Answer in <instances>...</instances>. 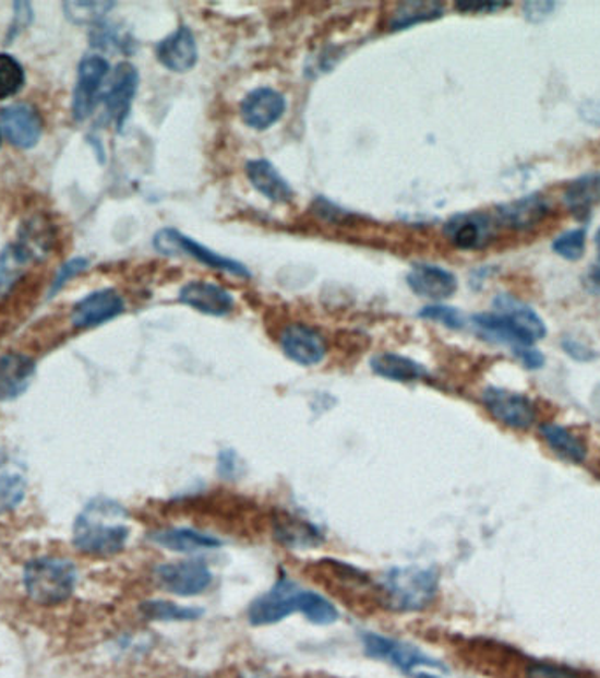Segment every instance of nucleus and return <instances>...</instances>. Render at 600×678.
Here are the masks:
<instances>
[{"label":"nucleus","instance_id":"obj_1","mask_svg":"<svg viewBox=\"0 0 600 678\" xmlns=\"http://www.w3.org/2000/svg\"><path fill=\"white\" fill-rule=\"evenodd\" d=\"M125 508L108 498H95L83 508L72 530V542L86 556L111 557L125 548L131 530Z\"/></svg>","mask_w":600,"mask_h":678},{"label":"nucleus","instance_id":"obj_2","mask_svg":"<svg viewBox=\"0 0 600 678\" xmlns=\"http://www.w3.org/2000/svg\"><path fill=\"white\" fill-rule=\"evenodd\" d=\"M493 308L495 313H478L470 319L487 342L509 345L515 350L520 346H532L547 336V324L541 317L515 296L499 294L493 299Z\"/></svg>","mask_w":600,"mask_h":678},{"label":"nucleus","instance_id":"obj_3","mask_svg":"<svg viewBox=\"0 0 600 678\" xmlns=\"http://www.w3.org/2000/svg\"><path fill=\"white\" fill-rule=\"evenodd\" d=\"M377 588L392 610H425L437 596L440 575L432 568H392L381 576Z\"/></svg>","mask_w":600,"mask_h":678},{"label":"nucleus","instance_id":"obj_4","mask_svg":"<svg viewBox=\"0 0 600 678\" xmlns=\"http://www.w3.org/2000/svg\"><path fill=\"white\" fill-rule=\"evenodd\" d=\"M76 567L60 557L32 559L23 568V587L32 602L53 607L68 602L76 587Z\"/></svg>","mask_w":600,"mask_h":678},{"label":"nucleus","instance_id":"obj_5","mask_svg":"<svg viewBox=\"0 0 600 678\" xmlns=\"http://www.w3.org/2000/svg\"><path fill=\"white\" fill-rule=\"evenodd\" d=\"M153 247L161 255L178 257L190 255L201 264L207 265L211 270L221 271V273L232 274L239 278H250V270L239 261H233L229 257L213 252L209 248L199 243L195 239L184 236L178 229H161L153 238Z\"/></svg>","mask_w":600,"mask_h":678},{"label":"nucleus","instance_id":"obj_6","mask_svg":"<svg viewBox=\"0 0 600 678\" xmlns=\"http://www.w3.org/2000/svg\"><path fill=\"white\" fill-rule=\"evenodd\" d=\"M304 591L305 588L300 587L293 580L281 576L267 593L256 597L255 602H251L248 608L250 625L256 628L276 625L290 617L291 614L300 611Z\"/></svg>","mask_w":600,"mask_h":678},{"label":"nucleus","instance_id":"obj_7","mask_svg":"<svg viewBox=\"0 0 600 678\" xmlns=\"http://www.w3.org/2000/svg\"><path fill=\"white\" fill-rule=\"evenodd\" d=\"M362 643L369 657L386 661L404 674H411L412 669L420 668V666L444 669L441 661L427 656L425 652H421L420 649L415 647L411 643L403 642V640H395V638L383 637V634L377 633H363Z\"/></svg>","mask_w":600,"mask_h":678},{"label":"nucleus","instance_id":"obj_8","mask_svg":"<svg viewBox=\"0 0 600 678\" xmlns=\"http://www.w3.org/2000/svg\"><path fill=\"white\" fill-rule=\"evenodd\" d=\"M108 74L109 62L100 55H86L85 59L81 60L72 97V115L77 122L91 117L97 103L103 99L100 88Z\"/></svg>","mask_w":600,"mask_h":678},{"label":"nucleus","instance_id":"obj_9","mask_svg":"<svg viewBox=\"0 0 600 678\" xmlns=\"http://www.w3.org/2000/svg\"><path fill=\"white\" fill-rule=\"evenodd\" d=\"M155 576L161 587L181 597L206 593L215 580L213 571L202 561L167 562L155 570Z\"/></svg>","mask_w":600,"mask_h":678},{"label":"nucleus","instance_id":"obj_10","mask_svg":"<svg viewBox=\"0 0 600 678\" xmlns=\"http://www.w3.org/2000/svg\"><path fill=\"white\" fill-rule=\"evenodd\" d=\"M481 400L490 415L511 429L524 431L536 423V408L527 395L501 386H489L484 389Z\"/></svg>","mask_w":600,"mask_h":678},{"label":"nucleus","instance_id":"obj_11","mask_svg":"<svg viewBox=\"0 0 600 678\" xmlns=\"http://www.w3.org/2000/svg\"><path fill=\"white\" fill-rule=\"evenodd\" d=\"M287 112V99L281 92L271 86H261L248 92L239 104V115L242 122L253 131L264 132L281 120Z\"/></svg>","mask_w":600,"mask_h":678},{"label":"nucleus","instance_id":"obj_12","mask_svg":"<svg viewBox=\"0 0 600 678\" xmlns=\"http://www.w3.org/2000/svg\"><path fill=\"white\" fill-rule=\"evenodd\" d=\"M140 86V72L131 62H121L112 72L111 85L108 92L103 94V103L106 106L109 120L115 122L120 132L125 126L127 118L131 115L132 100L137 94Z\"/></svg>","mask_w":600,"mask_h":678},{"label":"nucleus","instance_id":"obj_13","mask_svg":"<svg viewBox=\"0 0 600 678\" xmlns=\"http://www.w3.org/2000/svg\"><path fill=\"white\" fill-rule=\"evenodd\" d=\"M125 311V301L115 288H103L83 297L72 308V325L76 329L99 328Z\"/></svg>","mask_w":600,"mask_h":678},{"label":"nucleus","instance_id":"obj_14","mask_svg":"<svg viewBox=\"0 0 600 678\" xmlns=\"http://www.w3.org/2000/svg\"><path fill=\"white\" fill-rule=\"evenodd\" d=\"M0 131L14 146L31 150L43 134V117L32 104H13L0 111Z\"/></svg>","mask_w":600,"mask_h":678},{"label":"nucleus","instance_id":"obj_15","mask_svg":"<svg viewBox=\"0 0 600 678\" xmlns=\"http://www.w3.org/2000/svg\"><path fill=\"white\" fill-rule=\"evenodd\" d=\"M279 345L288 359L300 366H316L327 355V343L319 331L304 324H291L279 334Z\"/></svg>","mask_w":600,"mask_h":678},{"label":"nucleus","instance_id":"obj_16","mask_svg":"<svg viewBox=\"0 0 600 678\" xmlns=\"http://www.w3.org/2000/svg\"><path fill=\"white\" fill-rule=\"evenodd\" d=\"M444 236L458 250H480L492 241L493 224L483 213H460L444 224Z\"/></svg>","mask_w":600,"mask_h":678},{"label":"nucleus","instance_id":"obj_17","mask_svg":"<svg viewBox=\"0 0 600 678\" xmlns=\"http://www.w3.org/2000/svg\"><path fill=\"white\" fill-rule=\"evenodd\" d=\"M409 288L417 296L429 301H444L455 296L458 288V279L452 271L444 270L441 265L415 264L406 276Z\"/></svg>","mask_w":600,"mask_h":678},{"label":"nucleus","instance_id":"obj_18","mask_svg":"<svg viewBox=\"0 0 600 678\" xmlns=\"http://www.w3.org/2000/svg\"><path fill=\"white\" fill-rule=\"evenodd\" d=\"M155 53L164 68L178 74L192 71L199 62L197 41L193 32L184 25L176 28L166 39H161L155 48Z\"/></svg>","mask_w":600,"mask_h":678},{"label":"nucleus","instance_id":"obj_19","mask_svg":"<svg viewBox=\"0 0 600 678\" xmlns=\"http://www.w3.org/2000/svg\"><path fill=\"white\" fill-rule=\"evenodd\" d=\"M497 221L509 229H533L541 224L551 212V203L541 192L529 193L525 198L495 207Z\"/></svg>","mask_w":600,"mask_h":678},{"label":"nucleus","instance_id":"obj_20","mask_svg":"<svg viewBox=\"0 0 600 678\" xmlns=\"http://www.w3.org/2000/svg\"><path fill=\"white\" fill-rule=\"evenodd\" d=\"M180 302L209 317H225V314L232 313L233 306H236L229 290L211 282H202V279L189 282L181 287Z\"/></svg>","mask_w":600,"mask_h":678},{"label":"nucleus","instance_id":"obj_21","mask_svg":"<svg viewBox=\"0 0 600 678\" xmlns=\"http://www.w3.org/2000/svg\"><path fill=\"white\" fill-rule=\"evenodd\" d=\"M247 176L253 189L261 192L271 203L287 204L296 198L291 185L283 178L281 173L267 158L248 160Z\"/></svg>","mask_w":600,"mask_h":678},{"label":"nucleus","instance_id":"obj_22","mask_svg":"<svg viewBox=\"0 0 600 678\" xmlns=\"http://www.w3.org/2000/svg\"><path fill=\"white\" fill-rule=\"evenodd\" d=\"M27 495V466L16 455L0 450V515L13 512Z\"/></svg>","mask_w":600,"mask_h":678},{"label":"nucleus","instance_id":"obj_23","mask_svg":"<svg viewBox=\"0 0 600 678\" xmlns=\"http://www.w3.org/2000/svg\"><path fill=\"white\" fill-rule=\"evenodd\" d=\"M36 374V362L27 355L5 354L0 357V401L19 400L27 392Z\"/></svg>","mask_w":600,"mask_h":678},{"label":"nucleus","instance_id":"obj_24","mask_svg":"<svg viewBox=\"0 0 600 678\" xmlns=\"http://www.w3.org/2000/svg\"><path fill=\"white\" fill-rule=\"evenodd\" d=\"M153 544L172 552L192 554L221 547V539L192 527H161L148 536Z\"/></svg>","mask_w":600,"mask_h":678},{"label":"nucleus","instance_id":"obj_25","mask_svg":"<svg viewBox=\"0 0 600 678\" xmlns=\"http://www.w3.org/2000/svg\"><path fill=\"white\" fill-rule=\"evenodd\" d=\"M600 203V173H588L571 181L564 190V204L578 221H590Z\"/></svg>","mask_w":600,"mask_h":678},{"label":"nucleus","instance_id":"obj_26","mask_svg":"<svg viewBox=\"0 0 600 678\" xmlns=\"http://www.w3.org/2000/svg\"><path fill=\"white\" fill-rule=\"evenodd\" d=\"M369 365L377 377L391 380V382L412 383L429 377L425 366L409 359L406 355L394 354V352L374 355Z\"/></svg>","mask_w":600,"mask_h":678},{"label":"nucleus","instance_id":"obj_27","mask_svg":"<svg viewBox=\"0 0 600 678\" xmlns=\"http://www.w3.org/2000/svg\"><path fill=\"white\" fill-rule=\"evenodd\" d=\"M274 536L288 548H311L323 542L319 527L293 515H285L276 521Z\"/></svg>","mask_w":600,"mask_h":678},{"label":"nucleus","instance_id":"obj_28","mask_svg":"<svg viewBox=\"0 0 600 678\" xmlns=\"http://www.w3.org/2000/svg\"><path fill=\"white\" fill-rule=\"evenodd\" d=\"M443 14V2H425V0L400 2L388 19V31H406V28L415 27L418 23L440 20Z\"/></svg>","mask_w":600,"mask_h":678},{"label":"nucleus","instance_id":"obj_29","mask_svg":"<svg viewBox=\"0 0 600 678\" xmlns=\"http://www.w3.org/2000/svg\"><path fill=\"white\" fill-rule=\"evenodd\" d=\"M541 435L547 440L548 445L553 449L556 455H561L571 463H583L587 459V447L579 440L578 436L567 431L565 427L556 424H544L541 426Z\"/></svg>","mask_w":600,"mask_h":678},{"label":"nucleus","instance_id":"obj_30","mask_svg":"<svg viewBox=\"0 0 600 678\" xmlns=\"http://www.w3.org/2000/svg\"><path fill=\"white\" fill-rule=\"evenodd\" d=\"M36 261L20 243L10 245L0 255V296L8 293L23 274L28 262Z\"/></svg>","mask_w":600,"mask_h":678},{"label":"nucleus","instance_id":"obj_31","mask_svg":"<svg viewBox=\"0 0 600 678\" xmlns=\"http://www.w3.org/2000/svg\"><path fill=\"white\" fill-rule=\"evenodd\" d=\"M141 614L149 620H164V622H187V620H197L204 616L201 608L181 607L176 603L152 599V602L141 603Z\"/></svg>","mask_w":600,"mask_h":678},{"label":"nucleus","instance_id":"obj_32","mask_svg":"<svg viewBox=\"0 0 600 678\" xmlns=\"http://www.w3.org/2000/svg\"><path fill=\"white\" fill-rule=\"evenodd\" d=\"M300 614L316 626L334 625L339 619V611L328 602L327 597L311 588L304 591Z\"/></svg>","mask_w":600,"mask_h":678},{"label":"nucleus","instance_id":"obj_33","mask_svg":"<svg viewBox=\"0 0 600 678\" xmlns=\"http://www.w3.org/2000/svg\"><path fill=\"white\" fill-rule=\"evenodd\" d=\"M25 85L22 63L8 53H0V100L19 94Z\"/></svg>","mask_w":600,"mask_h":678},{"label":"nucleus","instance_id":"obj_34","mask_svg":"<svg viewBox=\"0 0 600 678\" xmlns=\"http://www.w3.org/2000/svg\"><path fill=\"white\" fill-rule=\"evenodd\" d=\"M553 252L565 261L576 262L587 252V229H571L562 233L551 245Z\"/></svg>","mask_w":600,"mask_h":678},{"label":"nucleus","instance_id":"obj_35","mask_svg":"<svg viewBox=\"0 0 600 678\" xmlns=\"http://www.w3.org/2000/svg\"><path fill=\"white\" fill-rule=\"evenodd\" d=\"M112 5L115 2H63V11L72 23L85 25L99 22L112 10Z\"/></svg>","mask_w":600,"mask_h":678},{"label":"nucleus","instance_id":"obj_36","mask_svg":"<svg viewBox=\"0 0 600 678\" xmlns=\"http://www.w3.org/2000/svg\"><path fill=\"white\" fill-rule=\"evenodd\" d=\"M420 319L432 320L437 324H443L444 328L453 329V331H460L466 328L467 319L464 317L458 308L446 305H432L425 306L420 310Z\"/></svg>","mask_w":600,"mask_h":678},{"label":"nucleus","instance_id":"obj_37","mask_svg":"<svg viewBox=\"0 0 600 678\" xmlns=\"http://www.w3.org/2000/svg\"><path fill=\"white\" fill-rule=\"evenodd\" d=\"M91 265V261L86 257H74L71 261L60 265V270L55 273L53 284H51L50 294L48 297L57 296L62 290L63 285L71 282L72 278H76L77 274L85 273Z\"/></svg>","mask_w":600,"mask_h":678},{"label":"nucleus","instance_id":"obj_38","mask_svg":"<svg viewBox=\"0 0 600 678\" xmlns=\"http://www.w3.org/2000/svg\"><path fill=\"white\" fill-rule=\"evenodd\" d=\"M511 2L502 0H458L455 2L458 13L464 14H489L509 8Z\"/></svg>","mask_w":600,"mask_h":678},{"label":"nucleus","instance_id":"obj_39","mask_svg":"<svg viewBox=\"0 0 600 678\" xmlns=\"http://www.w3.org/2000/svg\"><path fill=\"white\" fill-rule=\"evenodd\" d=\"M525 678H583L581 674L565 666L547 665V663H536L527 668Z\"/></svg>","mask_w":600,"mask_h":678},{"label":"nucleus","instance_id":"obj_40","mask_svg":"<svg viewBox=\"0 0 600 678\" xmlns=\"http://www.w3.org/2000/svg\"><path fill=\"white\" fill-rule=\"evenodd\" d=\"M14 19L11 23L10 32H8V43L14 41L20 32L31 27L34 20V11H32L31 2H14Z\"/></svg>","mask_w":600,"mask_h":678},{"label":"nucleus","instance_id":"obj_41","mask_svg":"<svg viewBox=\"0 0 600 678\" xmlns=\"http://www.w3.org/2000/svg\"><path fill=\"white\" fill-rule=\"evenodd\" d=\"M562 348H564L565 354L569 355L571 359L579 360V362H590L597 357L596 352L588 348L585 343L573 340V337H565L562 342Z\"/></svg>","mask_w":600,"mask_h":678},{"label":"nucleus","instance_id":"obj_42","mask_svg":"<svg viewBox=\"0 0 600 678\" xmlns=\"http://www.w3.org/2000/svg\"><path fill=\"white\" fill-rule=\"evenodd\" d=\"M556 2H524L525 19L539 23L555 11Z\"/></svg>","mask_w":600,"mask_h":678},{"label":"nucleus","instance_id":"obj_43","mask_svg":"<svg viewBox=\"0 0 600 678\" xmlns=\"http://www.w3.org/2000/svg\"><path fill=\"white\" fill-rule=\"evenodd\" d=\"M593 241H596L597 257L596 262H593V264L590 265V270L587 271L585 285H587L591 294H600V227L596 233Z\"/></svg>","mask_w":600,"mask_h":678},{"label":"nucleus","instance_id":"obj_44","mask_svg":"<svg viewBox=\"0 0 600 678\" xmlns=\"http://www.w3.org/2000/svg\"><path fill=\"white\" fill-rule=\"evenodd\" d=\"M515 355L521 360V365L527 369H541L544 366V355L533 348V346H520L515 348Z\"/></svg>","mask_w":600,"mask_h":678},{"label":"nucleus","instance_id":"obj_45","mask_svg":"<svg viewBox=\"0 0 600 678\" xmlns=\"http://www.w3.org/2000/svg\"><path fill=\"white\" fill-rule=\"evenodd\" d=\"M244 678H274V677H271V675H267V674H261V671H259V674L247 675V677Z\"/></svg>","mask_w":600,"mask_h":678},{"label":"nucleus","instance_id":"obj_46","mask_svg":"<svg viewBox=\"0 0 600 678\" xmlns=\"http://www.w3.org/2000/svg\"><path fill=\"white\" fill-rule=\"evenodd\" d=\"M415 678H437V677H434V675H431V674H415Z\"/></svg>","mask_w":600,"mask_h":678}]
</instances>
